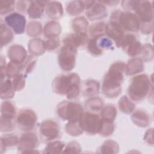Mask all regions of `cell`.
<instances>
[{
	"label": "cell",
	"instance_id": "6da1fadb",
	"mask_svg": "<svg viewBox=\"0 0 154 154\" xmlns=\"http://www.w3.org/2000/svg\"><path fill=\"white\" fill-rule=\"evenodd\" d=\"M125 62L117 61L109 66L103 77L101 86L102 93L106 97L113 99L121 93L125 73Z\"/></svg>",
	"mask_w": 154,
	"mask_h": 154
},
{
	"label": "cell",
	"instance_id": "7a4b0ae2",
	"mask_svg": "<svg viewBox=\"0 0 154 154\" xmlns=\"http://www.w3.org/2000/svg\"><path fill=\"white\" fill-rule=\"evenodd\" d=\"M52 86L54 93L65 95L67 99L72 100L80 94L81 79L76 73L60 74L54 78Z\"/></svg>",
	"mask_w": 154,
	"mask_h": 154
},
{
	"label": "cell",
	"instance_id": "3957f363",
	"mask_svg": "<svg viewBox=\"0 0 154 154\" xmlns=\"http://www.w3.org/2000/svg\"><path fill=\"white\" fill-rule=\"evenodd\" d=\"M153 90L152 79L144 73L134 76L130 81L128 88L129 97L134 102L143 100Z\"/></svg>",
	"mask_w": 154,
	"mask_h": 154
},
{
	"label": "cell",
	"instance_id": "277c9868",
	"mask_svg": "<svg viewBox=\"0 0 154 154\" xmlns=\"http://www.w3.org/2000/svg\"><path fill=\"white\" fill-rule=\"evenodd\" d=\"M153 2L149 1H123L122 7L126 11H134L141 23L153 22Z\"/></svg>",
	"mask_w": 154,
	"mask_h": 154
},
{
	"label": "cell",
	"instance_id": "5b68a950",
	"mask_svg": "<svg viewBox=\"0 0 154 154\" xmlns=\"http://www.w3.org/2000/svg\"><path fill=\"white\" fill-rule=\"evenodd\" d=\"M109 21L117 22L125 32H137L140 29L141 22L137 15L128 11H114L109 18Z\"/></svg>",
	"mask_w": 154,
	"mask_h": 154
},
{
	"label": "cell",
	"instance_id": "8992f818",
	"mask_svg": "<svg viewBox=\"0 0 154 154\" xmlns=\"http://www.w3.org/2000/svg\"><path fill=\"white\" fill-rule=\"evenodd\" d=\"M84 111L82 105L76 102L64 100L57 105V114L63 120L70 122H79Z\"/></svg>",
	"mask_w": 154,
	"mask_h": 154
},
{
	"label": "cell",
	"instance_id": "52a82bcc",
	"mask_svg": "<svg viewBox=\"0 0 154 154\" xmlns=\"http://www.w3.org/2000/svg\"><path fill=\"white\" fill-rule=\"evenodd\" d=\"M79 125L84 132L90 135L99 134L102 125V120L96 112L85 111L79 121Z\"/></svg>",
	"mask_w": 154,
	"mask_h": 154
},
{
	"label": "cell",
	"instance_id": "ba28073f",
	"mask_svg": "<svg viewBox=\"0 0 154 154\" xmlns=\"http://www.w3.org/2000/svg\"><path fill=\"white\" fill-rule=\"evenodd\" d=\"M77 50L69 45H63L58 55V62L61 69L64 72H70L76 65Z\"/></svg>",
	"mask_w": 154,
	"mask_h": 154
},
{
	"label": "cell",
	"instance_id": "9c48e42d",
	"mask_svg": "<svg viewBox=\"0 0 154 154\" xmlns=\"http://www.w3.org/2000/svg\"><path fill=\"white\" fill-rule=\"evenodd\" d=\"M37 121V114L33 110L29 108L21 109L16 117V123L18 128L23 132L32 131L36 125Z\"/></svg>",
	"mask_w": 154,
	"mask_h": 154
},
{
	"label": "cell",
	"instance_id": "30bf717a",
	"mask_svg": "<svg viewBox=\"0 0 154 154\" xmlns=\"http://www.w3.org/2000/svg\"><path fill=\"white\" fill-rule=\"evenodd\" d=\"M39 132L42 139L45 142H49L60 138V126L54 120H45L39 125Z\"/></svg>",
	"mask_w": 154,
	"mask_h": 154
},
{
	"label": "cell",
	"instance_id": "8fae6325",
	"mask_svg": "<svg viewBox=\"0 0 154 154\" xmlns=\"http://www.w3.org/2000/svg\"><path fill=\"white\" fill-rule=\"evenodd\" d=\"M39 144L37 135L31 132H25L19 138L17 144L18 151L22 153H38L35 149Z\"/></svg>",
	"mask_w": 154,
	"mask_h": 154
},
{
	"label": "cell",
	"instance_id": "7c38bea8",
	"mask_svg": "<svg viewBox=\"0 0 154 154\" xmlns=\"http://www.w3.org/2000/svg\"><path fill=\"white\" fill-rule=\"evenodd\" d=\"M142 46L141 42L135 34L129 33L125 35L121 48L129 57H135L140 55Z\"/></svg>",
	"mask_w": 154,
	"mask_h": 154
},
{
	"label": "cell",
	"instance_id": "4fadbf2b",
	"mask_svg": "<svg viewBox=\"0 0 154 154\" xmlns=\"http://www.w3.org/2000/svg\"><path fill=\"white\" fill-rule=\"evenodd\" d=\"M4 22L16 34H21L25 30L26 18L19 13L13 12L7 14L4 18Z\"/></svg>",
	"mask_w": 154,
	"mask_h": 154
},
{
	"label": "cell",
	"instance_id": "5bb4252c",
	"mask_svg": "<svg viewBox=\"0 0 154 154\" xmlns=\"http://www.w3.org/2000/svg\"><path fill=\"white\" fill-rule=\"evenodd\" d=\"M125 35V31L117 22L109 21L106 23L105 35L114 42L117 48L121 47Z\"/></svg>",
	"mask_w": 154,
	"mask_h": 154
},
{
	"label": "cell",
	"instance_id": "9a60e30c",
	"mask_svg": "<svg viewBox=\"0 0 154 154\" xmlns=\"http://www.w3.org/2000/svg\"><path fill=\"white\" fill-rule=\"evenodd\" d=\"M89 37L87 33H70L67 34L63 39V45H69L76 50L87 45Z\"/></svg>",
	"mask_w": 154,
	"mask_h": 154
},
{
	"label": "cell",
	"instance_id": "2e32d148",
	"mask_svg": "<svg viewBox=\"0 0 154 154\" xmlns=\"http://www.w3.org/2000/svg\"><path fill=\"white\" fill-rule=\"evenodd\" d=\"M106 6L100 1H95L93 5L86 10L85 14L91 21L102 20L107 16Z\"/></svg>",
	"mask_w": 154,
	"mask_h": 154
},
{
	"label": "cell",
	"instance_id": "e0dca14e",
	"mask_svg": "<svg viewBox=\"0 0 154 154\" xmlns=\"http://www.w3.org/2000/svg\"><path fill=\"white\" fill-rule=\"evenodd\" d=\"M7 55L11 61L22 64L28 58V53L25 48L22 45H13L11 46L7 51Z\"/></svg>",
	"mask_w": 154,
	"mask_h": 154
},
{
	"label": "cell",
	"instance_id": "ac0fdd59",
	"mask_svg": "<svg viewBox=\"0 0 154 154\" xmlns=\"http://www.w3.org/2000/svg\"><path fill=\"white\" fill-rule=\"evenodd\" d=\"M48 1H31L26 13L29 17L33 19H38L42 17L46 6L48 4Z\"/></svg>",
	"mask_w": 154,
	"mask_h": 154
},
{
	"label": "cell",
	"instance_id": "d6986e66",
	"mask_svg": "<svg viewBox=\"0 0 154 154\" xmlns=\"http://www.w3.org/2000/svg\"><path fill=\"white\" fill-rule=\"evenodd\" d=\"M100 89V83L97 81L91 79L84 81L81 87L82 94L85 97L96 96L99 93Z\"/></svg>",
	"mask_w": 154,
	"mask_h": 154
},
{
	"label": "cell",
	"instance_id": "ffe728a7",
	"mask_svg": "<svg viewBox=\"0 0 154 154\" xmlns=\"http://www.w3.org/2000/svg\"><path fill=\"white\" fill-rule=\"evenodd\" d=\"M132 122L138 127L146 128L151 122L150 114L144 109H139L133 112L131 116Z\"/></svg>",
	"mask_w": 154,
	"mask_h": 154
},
{
	"label": "cell",
	"instance_id": "44dd1931",
	"mask_svg": "<svg viewBox=\"0 0 154 154\" xmlns=\"http://www.w3.org/2000/svg\"><path fill=\"white\" fill-rule=\"evenodd\" d=\"M143 61L140 57H132L125 65V73L128 76H132L144 70Z\"/></svg>",
	"mask_w": 154,
	"mask_h": 154
},
{
	"label": "cell",
	"instance_id": "7402d4cb",
	"mask_svg": "<svg viewBox=\"0 0 154 154\" xmlns=\"http://www.w3.org/2000/svg\"><path fill=\"white\" fill-rule=\"evenodd\" d=\"M45 10L46 15L53 20L58 19L63 15L62 4L58 1H48Z\"/></svg>",
	"mask_w": 154,
	"mask_h": 154
},
{
	"label": "cell",
	"instance_id": "603a6c76",
	"mask_svg": "<svg viewBox=\"0 0 154 154\" xmlns=\"http://www.w3.org/2000/svg\"><path fill=\"white\" fill-rule=\"evenodd\" d=\"M15 94V90L12 85V81L11 78H5L1 79L0 87V97L1 99L8 100L14 97Z\"/></svg>",
	"mask_w": 154,
	"mask_h": 154
},
{
	"label": "cell",
	"instance_id": "cb8c5ba5",
	"mask_svg": "<svg viewBox=\"0 0 154 154\" xmlns=\"http://www.w3.org/2000/svg\"><path fill=\"white\" fill-rule=\"evenodd\" d=\"M61 32V26L57 21L51 20L47 22L43 28V34L46 38L58 37Z\"/></svg>",
	"mask_w": 154,
	"mask_h": 154
},
{
	"label": "cell",
	"instance_id": "d4e9b609",
	"mask_svg": "<svg viewBox=\"0 0 154 154\" xmlns=\"http://www.w3.org/2000/svg\"><path fill=\"white\" fill-rule=\"evenodd\" d=\"M17 116V108L16 105L10 100H5L1 103V116L14 119Z\"/></svg>",
	"mask_w": 154,
	"mask_h": 154
},
{
	"label": "cell",
	"instance_id": "484cf974",
	"mask_svg": "<svg viewBox=\"0 0 154 154\" xmlns=\"http://www.w3.org/2000/svg\"><path fill=\"white\" fill-rule=\"evenodd\" d=\"M29 52L33 55L39 56L45 53L46 48L44 40L40 38H34L28 42Z\"/></svg>",
	"mask_w": 154,
	"mask_h": 154
},
{
	"label": "cell",
	"instance_id": "4316f807",
	"mask_svg": "<svg viewBox=\"0 0 154 154\" xmlns=\"http://www.w3.org/2000/svg\"><path fill=\"white\" fill-rule=\"evenodd\" d=\"M1 28V48L8 45L11 42L14 37L13 31L10 29L3 20L1 19L0 22Z\"/></svg>",
	"mask_w": 154,
	"mask_h": 154
},
{
	"label": "cell",
	"instance_id": "83f0119b",
	"mask_svg": "<svg viewBox=\"0 0 154 154\" xmlns=\"http://www.w3.org/2000/svg\"><path fill=\"white\" fill-rule=\"evenodd\" d=\"M103 106V100L98 96H93L85 102V108L87 111L92 112H97L101 111Z\"/></svg>",
	"mask_w": 154,
	"mask_h": 154
},
{
	"label": "cell",
	"instance_id": "f1b7e54d",
	"mask_svg": "<svg viewBox=\"0 0 154 154\" xmlns=\"http://www.w3.org/2000/svg\"><path fill=\"white\" fill-rule=\"evenodd\" d=\"M117 109L113 104L108 103L103 106L100 111V116L103 120L114 122L117 116Z\"/></svg>",
	"mask_w": 154,
	"mask_h": 154
},
{
	"label": "cell",
	"instance_id": "f546056e",
	"mask_svg": "<svg viewBox=\"0 0 154 154\" xmlns=\"http://www.w3.org/2000/svg\"><path fill=\"white\" fill-rule=\"evenodd\" d=\"M118 106L123 113L129 114L133 112L135 109V105L133 101L127 96H123L119 100Z\"/></svg>",
	"mask_w": 154,
	"mask_h": 154
},
{
	"label": "cell",
	"instance_id": "4dcf8cb0",
	"mask_svg": "<svg viewBox=\"0 0 154 154\" xmlns=\"http://www.w3.org/2000/svg\"><path fill=\"white\" fill-rule=\"evenodd\" d=\"M67 13L71 16H78L85 10L83 1H72L67 4Z\"/></svg>",
	"mask_w": 154,
	"mask_h": 154
},
{
	"label": "cell",
	"instance_id": "1f68e13d",
	"mask_svg": "<svg viewBox=\"0 0 154 154\" xmlns=\"http://www.w3.org/2000/svg\"><path fill=\"white\" fill-rule=\"evenodd\" d=\"M72 26L76 33H87L88 22L84 16L77 17L73 20Z\"/></svg>",
	"mask_w": 154,
	"mask_h": 154
},
{
	"label": "cell",
	"instance_id": "d6a6232c",
	"mask_svg": "<svg viewBox=\"0 0 154 154\" xmlns=\"http://www.w3.org/2000/svg\"><path fill=\"white\" fill-rule=\"evenodd\" d=\"M65 144L59 140L49 141L43 151L44 153H63Z\"/></svg>",
	"mask_w": 154,
	"mask_h": 154
},
{
	"label": "cell",
	"instance_id": "836d02e7",
	"mask_svg": "<svg viewBox=\"0 0 154 154\" xmlns=\"http://www.w3.org/2000/svg\"><path fill=\"white\" fill-rule=\"evenodd\" d=\"M106 23L104 22H98L93 23L88 29L89 34L91 38L99 37L105 35Z\"/></svg>",
	"mask_w": 154,
	"mask_h": 154
},
{
	"label": "cell",
	"instance_id": "e575fe53",
	"mask_svg": "<svg viewBox=\"0 0 154 154\" xmlns=\"http://www.w3.org/2000/svg\"><path fill=\"white\" fill-rule=\"evenodd\" d=\"M19 138L16 134H5L1 138V152L3 149L8 147H13L18 144Z\"/></svg>",
	"mask_w": 154,
	"mask_h": 154
},
{
	"label": "cell",
	"instance_id": "d590c367",
	"mask_svg": "<svg viewBox=\"0 0 154 154\" xmlns=\"http://www.w3.org/2000/svg\"><path fill=\"white\" fill-rule=\"evenodd\" d=\"M5 72L7 78H13L18 74L22 73V64L10 61L7 64Z\"/></svg>",
	"mask_w": 154,
	"mask_h": 154
},
{
	"label": "cell",
	"instance_id": "8d00e7d4",
	"mask_svg": "<svg viewBox=\"0 0 154 154\" xmlns=\"http://www.w3.org/2000/svg\"><path fill=\"white\" fill-rule=\"evenodd\" d=\"M119 151L118 143L112 140H108L104 141L100 147L101 153H117Z\"/></svg>",
	"mask_w": 154,
	"mask_h": 154
},
{
	"label": "cell",
	"instance_id": "74e56055",
	"mask_svg": "<svg viewBox=\"0 0 154 154\" xmlns=\"http://www.w3.org/2000/svg\"><path fill=\"white\" fill-rule=\"evenodd\" d=\"M42 32V25L38 21L32 20L29 22L26 28L27 34L30 37H37Z\"/></svg>",
	"mask_w": 154,
	"mask_h": 154
},
{
	"label": "cell",
	"instance_id": "f35d334b",
	"mask_svg": "<svg viewBox=\"0 0 154 154\" xmlns=\"http://www.w3.org/2000/svg\"><path fill=\"white\" fill-rule=\"evenodd\" d=\"M65 131L67 134L73 137H77L83 133V131L81 128L79 122H68L65 126Z\"/></svg>",
	"mask_w": 154,
	"mask_h": 154
},
{
	"label": "cell",
	"instance_id": "ab89813d",
	"mask_svg": "<svg viewBox=\"0 0 154 154\" xmlns=\"http://www.w3.org/2000/svg\"><path fill=\"white\" fill-rule=\"evenodd\" d=\"M95 38L98 48L103 52L104 50H111L114 49L112 41L106 35H102L99 37H96Z\"/></svg>",
	"mask_w": 154,
	"mask_h": 154
},
{
	"label": "cell",
	"instance_id": "60d3db41",
	"mask_svg": "<svg viewBox=\"0 0 154 154\" xmlns=\"http://www.w3.org/2000/svg\"><path fill=\"white\" fill-rule=\"evenodd\" d=\"M36 64V60L32 55H28L26 60L22 63V73L26 75L31 73L34 69Z\"/></svg>",
	"mask_w": 154,
	"mask_h": 154
},
{
	"label": "cell",
	"instance_id": "b9f144b4",
	"mask_svg": "<svg viewBox=\"0 0 154 154\" xmlns=\"http://www.w3.org/2000/svg\"><path fill=\"white\" fill-rule=\"evenodd\" d=\"M114 122H108L102 120V125L99 134L104 137H108L114 132Z\"/></svg>",
	"mask_w": 154,
	"mask_h": 154
},
{
	"label": "cell",
	"instance_id": "7bdbcfd3",
	"mask_svg": "<svg viewBox=\"0 0 154 154\" xmlns=\"http://www.w3.org/2000/svg\"><path fill=\"white\" fill-rule=\"evenodd\" d=\"M25 78L23 73H20L12 78V85L15 91H20L25 87Z\"/></svg>",
	"mask_w": 154,
	"mask_h": 154
},
{
	"label": "cell",
	"instance_id": "ee69618b",
	"mask_svg": "<svg viewBox=\"0 0 154 154\" xmlns=\"http://www.w3.org/2000/svg\"><path fill=\"white\" fill-rule=\"evenodd\" d=\"M16 2L12 0L0 1V14L4 15L12 11L15 7Z\"/></svg>",
	"mask_w": 154,
	"mask_h": 154
},
{
	"label": "cell",
	"instance_id": "f6af8a7d",
	"mask_svg": "<svg viewBox=\"0 0 154 154\" xmlns=\"http://www.w3.org/2000/svg\"><path fill=\"white\" fill-rule=\"evenodd\" d=\"M141 59L144 61H149L153 59V46L149 43H146L142 46L141 52Z\"/></svg>",
	"mask_w": 154,
	"mask_h": 154
},
{
	"label": "cell",
	"instance_id": "bcb514c9",
	"mask_svg": "<svg viewBox=\"0 0 154 154\" xmlns=\"http://www.w3.org/2000/svg\"><path fill=\"white\" fill-rule=\"evenodd\" d=\"M13 119L5 118L1 116V132H8L12 131L14 128Z\"/></svg>",
	"mask_w": 154,
	"mask_h": 154
},
{
	"label": "cell",
	"instance_id": "7dc6e473",
	"mask_svg": "<svg viewBox=\"0 0 154 154\" xmlns=\"http://www.w3.org/2000/svg\"><path fill=\"white\" fill-rule=\"evenodd\" d=\"M87 46L88 51L93 55L99 56L102 55L103 52L98 48L95 38H90Z\"/></svg>",
	"mask_w": 154,
	"mask_h": 154
},
{
	"label": "cell",
	"instance_id": "c3c4849f",
	"mask_svg": "<svg viewBox=\"0 0 154 154\" xmlns=\"http://www.w3.org/2000/svg\"><path fill=\"white\" fill-rule=\"evenodd\" d=\"M81 151V147L79 143L73 141L69 143L63 151L64 153H79Z\"/></svg>",
	"mask_w": 154,
	"mask_h": 154
},
{
	"label": "cell",
	"instance_id": "681fc988",
	"mask_svg": "<svg viewBox=\"0 0 154 154\" xmlns=\"http://www.w3.org/2000/svg\"><path fill=\"white\" fill-rule=\"evenodd\" d=\"M60 40L58 37L47 38L46 40H44L45 46L46 50L48 51H54L58 48L60 45Z\"/></svg>",
	"mask_w": 154,
	"mask_h": 154
},
{
	"label": "cell",
	"instance_id": "f907efd6",
	"mask_svg": "<svg viewBox=\"0 0 154 154\" xmlns=\"http://www.w3.org/2000/svg\"><path fill=\"white\" fill-rule=\"evenodd\" d=\"M153 22L148 23H141L140 30L141 32L145 34H149L153 31Z\"/></svg>",
	"mask_w": 154,
	"mask_h": 154
},
{
	"label": "cell",
	"instance_id": "816d5d0a",
	"mask_svg": "<svg viewBox=\"0 0 154 154\" xmlns=\"http://www.w3.org/2000/svg\"><path fill=\"white\" fill-rule=\"evenodd\" d=\"M29 1H19L16 2V8L21 13H23L27 11Z\"/></svg>",
	"mask_w": 154,
	"mask_h": 154
},
{
	"label": "cell",
	"instance_id": "f5cc1de1",
	"mask_svg": "<svg viewBox=\"0 0 154 154\" xmlns=\"http://www.w3.org/2000/svg\"><path fill=\"white\" fill-rule=\"evenodd\" d=\"M144 140L149 144L153 145V128L147 129L144 137Z\"/></svg>",
	"mask_w": 154,
	"mask_h": 154
},
{
	"label": "cell",
	"instance_id": "db71d44e",
	"mask_svg": "<svg viewBox=\"0 0 154 154\" xmlns=\"http://www.w3.org/2000/svg\"><path fill=\"white\" fill-rule=\"evenodd\" d=\"M102 4H103L104 5H108L109 6H113V5H116L117 4H119L120 2V1H100Z\"/></svg>",
	"mask_w": 154,
	"mask_h": 154
}]
</instances>
